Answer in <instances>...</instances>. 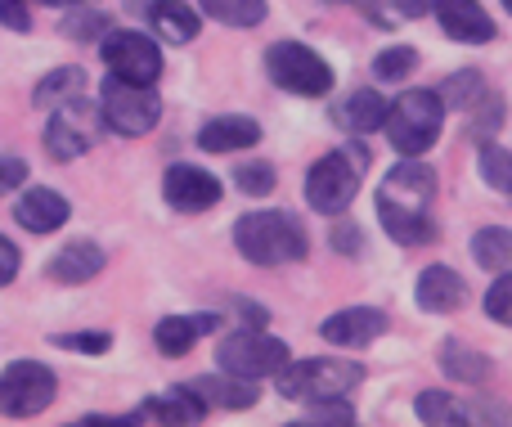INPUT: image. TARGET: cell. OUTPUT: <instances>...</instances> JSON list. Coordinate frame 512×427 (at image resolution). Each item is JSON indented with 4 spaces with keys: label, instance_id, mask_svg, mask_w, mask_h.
<instances>
[{
    "label": "cell",
    "instance_id": "24",
    "mask_svg": "<svg viewBox=\"0 0 512 427\" xmlns=\"http://www.w3.org/2000/svg\"><path fill=\"white\" fill-rule=\"evenodd\" d=\"M441 374L459 378V383H486L490 374H495V365H490V356H481V351H472L463 338H445L441 342Z\"/></svg>",
    "mask_w": 512,
    "mask_h": 427
},
{
    "label": "cell",
    "instance_id": "36",
    "mask_svg": "<svg viewBox=\"0 0 512 427\" xmlns=\"http://www.w3.org/2000/svg\"><path fill=\"white\" fill-rule=\"evenodd\" d=\"M234 185H239L243 194H252V198L274 194V167L270 162H243V167L234 171Z\"/></svg>",
    "mask_w": 512,
    "mask_h": 427
},
{
    "label": "cell",
    "instance_id": "35",
    "mask_svg": "<svg viewBox=\"0 0 512 427\" xmlns=\"http://www.w3.org/2000/svg\"><path fill=\"white\" fill-rule=\"evenodd\" d=\"M468 117H472L468 135H472V140H481V144H486V135H490V131H499V126H504V99H499L495 90H490V95L481 99V104L472 108Z\"/></svg>",
    "mask_w": 512,
    "mask_h": 427
},
{
    "label": "cell",
    "instance_id": "39",
    "mask_svg": "<svg viewBox=\"0 0 512 427\" xmlns=\"http://www.w3.org/2000/svg\"><path fill=\"white\" fill-rule=\"evenodd\" d=\"M27 180V162L14 158V153H0V194H14Z\"/></svg>",
    "mask_w": 512,
    "mask_h": 427
},
{
    "label": "cell",
    "instance_id": "2",
    "mask_svg": "<svg viewBox=\"0 0 512 427\" xmlns=\"http://www.w3.org/2000/svg\"><path fill=\"white\" fill-rule=\"evenodd\" d=\"M364 383V369L355 360H337V356H319V360H288V365L274 374L283 401H337V396H351Z\"/></svg>",
    "mask_w": 512,
    "mask_h": 427
},
{
    "label": "cell",
    "instance_id": "28",
    "mask_svg": "<svg viewBox=\"0 0 512 427\" xmlns=\"http://www.w3.org/2000/svg\"><path fill=\"white\" fill-rule=\"evenodd\" d=\"M486 95H490L486 77H481L477 68H468V72H454V77L445 81L441 104H445V108H459V113H472V108H477Z\"/></svg>",
    "mask_w": 512,
    "mask_h": 427
},
{
    "label": "cell",
    "instance_id": "10",
    "mask_svg": "<svg viewBox=\"0 0 512 427\" xmlns=\"http://www.w3.org/2000/svg\"><path fill=\"white\" fill-rule=\"evenodd\" d=\"M99 54H104L108 72L122 81L153 86V81L162 77V50L144 32H131V27H108V32L99 36Z\"/></svg>",
    "mask_w": 512,
    "mask_h": 427
},
{
    "label": "cell",
    "instance_id": "3",
    "mask_svg": "<svg viewBox=\"0 0 512 427\" xmlns=\"http://www.w3.org/2000/svg\"><path fill=\"white\" fill-rule=\"evenodd\" d=\"M441 126H445V104L436 90H405L396 104H387V117H382V131H387L391 149L400 158H423L441 140Z\"/></svg>",
    "mask_w": 512,
    "mask_h": 427
},
{
    "label": "cell",
    "instance_id": "45",
    "mask_svg": "<svg viewBox=\"0 0 512 427\" xmlns=\"http://www.w3.org/2000/svg\"><path fill=\"white\" fill-rule=\"evenodd\" d=\"M504 9H508V14H512V0H504Z\"/></svg>",
    "mask_w": 512,
    "mask_h": 427
},
{
    "label": "cell",
    "instance_id": "42",
    "mask_svg": "<svg viewBox=\"0 0 512 427\" xmlns=\"http://www.w3.org/2000/svg\"><path fill=\"white\" fill-rule=\"evenodd\" d=\"M18 261H23V257H18V248L5 239V234H0V288H5V284H14V275H18Z\"/></svg>",
    "mask_w": 512,
    "mask_h": 427
},
{
    "label": "cell",
    "instance_id": "6",
    "mask_svg": "<svg viewBox=\"0 0 512 427\" xmlns=\"http://www.w3.org/2000/svg\"><path fill=\"white\" fill-rule=\"evenodd\" d=\"M99 113H104V126L126 140L135 135H149L162 117V99L153 86H140V81H122L108 72L104 90H99Z\"/></svg>",
    "mask_w": 512,
    "mask_h": 427
},
{
    "label": "cell",
    "instance_id": "31",
    "mask_svg": "<svg viewBox=\"0 0 512 427\" xmlns=\"http://www.w3.org/2000/svg\"><path fill=\"white\" fill-rule=\"evenodd\" d=\"M481 180L499 194H512V153L499 144H481Z\"/></svg>",
    "mask_w": 512,
    "mask_h": 427
},
{
    "label": "cell",
    "instance_id": "23",
    "mask_svg": "<svg viewBox=\"0 0 512 427\" xmlns=\"http://www.w3.org/2000/svg\"><path fill=\"white\" fill-rule=\"evenodd\" d=\"M337 126H346V131L355 135H369L382 126V117H387V99L378 95V90H355V95H346L342 104L333 108Z\"/></svg>",
    "mask_w": 512,
    "mask_h": 427
},
{
    "label": "cell",
    "instance_id": "38",
    "mask_svg": "<svg viewBox=\"0 0 512 427\" xmlns=\"http://www.w3.org/2000/svg\"><path fill=\"white\" fill-rule=\"evenodd\" d=\"M54 347L86 351V356H104V351L113 347V338H108V333H59V338H54Z\"/></svg>",
    "mask_w": 512,
    "mask_h": 427
},
{
    "label": "cell",
    "instance_id": "37",
    "mask_svg": "<svg viewBox=\"0 0 512 427\" xmlns=\"http://www.w3.org/2000/svg\"><path fill=\"white\" fill-rule=\"evenodd\" d=\"M486 315L495 324H504V329H512V270H499L495 288L486 293Z\"/></svg>",
    "mask_w": 512,
    "mask_h": 427
},
{
    "label": "cell",
    "instance_id": "26",
    "mask_svg": "<svg viewBox=\"0 0 512 427\" xmlns=\"http://www.w3.org/2000/svg\"><path fill=\"white\" fill-rule=\"evenodd\" d=\"M81 86H86V72H81L77 63H68V68H54V72H45V77L36 81L32 104L36 108H59L63 99L81 95Z\"/></svg>",
    "mask_w": 512,
    "mask_h": 427
},
{
    "label": "cell",
    "instance_id": "18",
    "mask_svg": "<svg viewBox=\"0 0 512 427\" xmlns=\"http://www.w3.org/2000/svg\"><path fill=\"white\" fill-rule=\"evenodd\" d=\"M221 329V315L203 311V315H167V320L153 329V342H158L162 356H189V351L198 347V338H207V333Z\"/></svg>",
    "mask_w": 512,
    "mask_h": 427
},
{
    "label": "cell",
    "instance_id": "15",
    "mask_svg": "<svg viewBox=\"0 0 512 427\" xmlns=\"http://www.w3.org/2000/svg\"><path fill=\"white\" fill-rule=\"evenodd\" d=\"M185 387L207 405V410H252V405L261 401V383H252V378H234V374H225V369L221 374L194 378V383H185Z\"/></svg>",
    "mask_w": 512,
    "mask_h": 427
},
{
    "label": "cell",
    "instance_id": "5",
    "mask_svg": "<svg viewBox=\"0 0 512 427\" xmlns=\"http://www.w3.org/2000/svg\"><path fill=\"white\" fill-rule=\"evenodd\" d=\"M288 360H292L288 356V342L270 338V333H265V324H243V329H234L230 338L216 347V365H221L225 374H234V378H252V383L279 374Z\"/></svg>",
    "mask_w": 512,
    "mask_h": 427
},
{
    "label": "cell",
    "instance_id": "30",
    "mask_svg": "<svg viewBox=\"0 0 512 427\" xmlns=\"http://www.w3.org/2000/svg\"><path fill=\"white\" fill-rule=\"evenodd\" d=\"M198 5L225 27H256L265 18V0H198Z\"/></svg>",
    "mask_w": 512,
    "mask_h": 427
},
{
    "label": "cell",
    "instance_id": "7",
    "mask_svg": "<svg viewBox=\"0 0 512 427\" xmlns=\"http://www.w3.org/2000/svg\"><path fill=\"white\" fill-rule=\"evenodd\" d=\"M104 135V113L99 104L72 95L63 99L59 108H50V122H45V149H50L54 162H72L81 153H90Z\"/></svg>",
    "mask_w": 512,
    "mask_h": 427
},
{
    "label": "cell",
    "instance_id": "13",
    "mask_svg": "<svg viewBox=\"0 0 512 427\" xmlns=\"http://www.w3.org/2000/svg\"><path fill=\"white\" fill-rule=\"evenodd\" d=\"M387 329H391L387 311H378V306H346V311L328 315L319 333H324V342H333V347L360 351V347H373Z\"/></svg>",
    "mask_w": 512,
    "mask_h": 427
},
{
    "label": "cell",
    "instance_id": "40",
    "mask_svg": "<svg viewBox=\"0 0 512 427\" xmlns=\"http://www.w3.org/2000/svg\"><path fill=\"white\" fill-rule=\"evenodd\" d=\"M0 23L9 32H32V14H27V0H0Z\"/></svg>",
    "mask_w": 512,
    "mask_h": 427
},
{
    "label": "cell",
    "instance_id": "17",
    "mask_svg": "<svg viewBox=\"0 0 512 427\" xmlns=\"http://www.w3.org/2000/svg\"><path fill=\"white\" fill-rule=\"evenodd\" d=\"M414 297L427 315H454L468 302V284H463V275L450 266H427L414 284Z\"/></svg>",
    "mask_w": 512,
    "mask_h": 427
},
{
    "label": "cell",
    "instance_id": "34",
    "mask_svg": "<svg viewBox=\"0 0 512 427\" xmlns=\"http://www.w3.org/2000/svg\"><path fill=\"white\" fill-rule=\"evenodd\" d=\"M113 27V18L108 14H95V9H81V14H68L59 23V32L68 36V41H99V36Z\"/></svg>",
    "mask_w": 512,
    "mask_h": 427
},
{
    "label": "cell",
    "instance_id": "21",
    "mask_svg": "<svg viewBox=\"0 0 512 427\" xmlns=\"http://www.w3.org/2000/svg\"><path fill=\"white\" fill-rule=\"evenodd\" d=\"M135 423H203L207 419V405L198 401L189 387H176V392H167V396H153V401H144L140 410L131 414Z\"/></svg>",
    "mask_w": 512,
    "mask_h": 427
},
{
    "label": "cell",
    "instance_id": "11",
    "mask_svg": "<svg viewBox=\"0 0 512 427\" xmlns=\"http://www.w3.org/2000/svg\"><path fill=\"white\" fill-rule=\"evenodd\" d=\"M432 198H436V171L423 158H400L378 189V207H396V212H427Z\"/></svg>",
    "mask_w": 512,
    "mask_h": 427
},
{
    "label": "cell",
    "instance_id": "4",
    "mask_svg": "<svg viewBox=\"0 0 512 427\" xmlns=\"http://www.w3.org/2000/svg\"><path fill=\"white\" fill-rule=\"evenodd\" d=\"M364 171H369V149H360V144L324 153L306 176V203L319 216H342L355 203V189H360Z\"/></svg>",
    "mask_w": 512,
    "mask_h": 427
},
{
    "label": "cell",
    "instance_id": "12",
    "mask_svg": "<svg viewBox=\"0 0 512 427\" xmlns=\"http://www.w3.org/2000/svg\"><path fill=\"white\" fill-rule=\"evenodd\" d=\"M162 194H167V203L176 207V212L194 216V212H207V207L221 203V180L203 167L180 162V167H171L167 176H162Z\"/></svg>",
    "mask_w": 512,
    "mask_h": 427
},
{
    "label": "cell",
    "instance_id": "19",
    "mask_svg": "<svg viewBox=\"0 0 512 427\" xmlns=\"http://www.w3.org/2000/svg\"><path fill=\"white\" fill-rule=\"evenodd\" d=\"M261 140V126L243 113H230V117H212V122L198 131V149L203 153H243Z\"/></svg>",
    "mask_w": 512,
    "mask_h": 427
},
{
    "label": "cell",
    "instance_id": "9",
    "mask_svg": "<svg viewBox=\"0 0 512 427\" xmlns=\"http://www.w3.org/2000/svg\"><path fill=\"white\" fill-rule=\"evenodd\" d=\"M54 396H59V378L36 360H14L0 374V414L5 419H36L54 405Z\"/></svg>",
    "mask_w": 512,
    "mask_h": 427
},
{
    "label": "cell",
    "instance_id": "1",
    "mask_svg": "<svg viewBox=\"0 0 512 427\" xmlns=\"http://www.w3.org/2000/svg\"><path fill=\"white\" fill-rule=\"evenodd\" d=\"M234 248L252 261V266H288V261H301L310 252V239L301 230V221L292 212H248L239 225H234Z\"/></svg>",
    "mask_w": 512,
    "mask_h": 427
},
{
    "label": "cell",
    "instance_id": "22",
    "mask_svg": "<svg viewBox=\"0 0 512 427\" xmlns=\"http://www.w3.org/2000/svg\"><path fill=\"white\" fill-rule=\"evenodd\" d=\"M149 23L158 27L162 41L185 45V41H194V36H198L203 18H198V9L185 5V0H153V5H149Z\"/></svg>",
    "mask_w": 512,
    "mask_h": 427
},
{
    "label": "cell",
    "instance_id": "44",
    "mask_svg": "<svg viewBox=\"0 0 512 427\" xmlns=\"http://www.w3.org/2000/svg\"><path fill=\"white\" fill-rule=\"evenodd\" d=\"M333 5H355V0H333Z\"/></svg>",
    "mask_w": 512,
    "mask_h": 427
},
{
    "label": "cell",
    "instance_id": "14",
    "mask_svg": "<svg viewBox=\"0 0 512 427\" xmlns=\"http://www.w3.org/2000/svg\"><path fill=\"white\" fill-rule=\"evenodd\" d=\"M432 14L450 41H463V45L495 41V18H490L477 0H432Z\"/></svg>",
    "mask_w": 512,
    "mask_h": 427
},
{
    "label": "cell",
    "instance_id": "20",
    "mask_svg": "<svg viewBox=\"0 0 512 427\" xmlns=\"http://www.w3.org/2000/svg\"><path fill=\"white\" fill-rule=\"evenodd\" d=\"M104 266H108L104 248L90 243V239H77V243H68V248H59L50 257V279H59V284H90Z\"/></svg>",
    "mask_w": 512,
    "mask_h": 427
},
{
    "label": "cell",
    "instance_id": "25",
    "mask_svg": "<svg viewBox=\"0 0 512 427\" xmlns=\"http://www.w3.org/2000/svg\"><path fill=\"white\" fill-rule=\"evenodd\" d=\"M382 230L391 234L405 248H423V243H436V221L427 212H396V207H378Z\"/></svg>",
    "mask_w": 512,
    "mask_h": 427
},
{
    "label": "cell",
    "instance_id": "29",
    "mask_svg": "<svg viewBox=\"0 0 512 427\" xmlns=\"http://www.w3.org/2000/svg\"><path fill=\"white\" fill-rule=\"evenodd\" d=\"M414 414H418V423H432V427L468 423V405H459L454 396H445V392H423L414 401Z\"/></svg>",
    "mask_w": 512,
    "mask_h": 427
},
{
    "label": "cell",
    "instance_id": "32",
    "mask_svg": "<svg viewBox=\"0 0 512 427\" xmlns=\"http://www.w3.org/2000/svg\"><path fill=\"white\" fill-rule=\"evenodd\" d=\"M414 68H418L414 45H391V50H382L378 59H373V77L378 81H405Z\"/></svg>",
    "mask_w": 512,
    "mask_h": 427
},
{
    "label": "cell",
    "instance_id": "16",
    "mask_svg": "<svg viewBox=\"0 0 512 427\" xmlns=\"http://www.w3.org/2000/svg\"><path fill=\"white\" fill-rule=\"evenodd\" d=\"M68 216H72L68 198H63L59 189H45V185L27 189V194L14 203V221L23 225V230H32V234L63 230V225H68Z\"/></svg>",
    "mask_w": 512,
    "mask_h": 427
},
{
    "label": "cell",
    "instance_id": "27",
    "mask_svg": "<svg viewBox=\"0 0 512 427\" xmlns=\"http://www.w3.org/2000/svg\"><path fill=\"white\" fill-rule=\"evenodd\" d=\"M472 261H477L481 270H512V230L504 225H486V230H477V239H472Z\"/></svg>",
    "mask_w": 512,
    "mask_h": 427
},
{
    "label": "cell",
    "instance_id": "33",
    "mask_svg": "<svg viewBox=\"0 0 512 427\" xmlns=\"http://www.w3.org/2000/svg\"><path fill=\"white\" fill-rule=\"evenodd\" d=\"M351 423H355V410L346 405V396H337V401H315V414L292 419V427H351Z\"/></svg>",
    "mask_w": 512,
    "mask_h": 427
},
{
    "label": "cell",
    "instance_id": "41",
    "mask_svg": "<svg viewBox=\"0 0 512 427\" xmlns=\"http://www.w3.org/2000/svg\"><path fill=\"white\" fill-rule=\"evenodd\" d=\"M333 248H337V252H346V257H355V252L364 248L360 225H337V230H333Z\"/></svg>",
    "mask_w": 512,
    "mask_h": 427
},
{
    "label": "cell",
    "instance_id": "8",
    "mask_svg": "<svg viewBox=\"0 0 512 427\" xmlns=\"http://www.w3.org/2000/svg\"><path fill=\"white\" fill-rule=\"evenodd\" d=\"M265 72H270V81L279 90L301 95V99H319V95L333 90V68L301 41L270 45V50H265Z\"/></svg>",
    "mask_w": 512,
    "mask_h": 427
},
{
    "label": "cell",
    "instance_id": "43",
    "mask_svg": "<svg viewBox=\"0 0 512 427\" xmlns=\"http://www.w3.org/2000/svg\"><path fill=\"white\" fill-rule=\"evenodd\" d=\"M32 5V0H27ZM36 5H59V9H72V5H81V0H36Z\"/></svg>",
    "mask_w": 512,
    "mask_h": 427
}]
</instances>
